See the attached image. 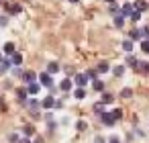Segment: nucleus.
<instances>
[{"instance_id":"1","label":"nucleus","mask_w":149,"mask_h":143,"mask_svg":"<svg viewBox=\"0 0 149 143\" xmlns=\"http://www.w3.org/2000/svg\"><path fill=\"white\" fill-rule=\"evenodd\" d=\"M39 84H41V86H47V88H51V86H53V78H51V74H49V72H43V74H39Z\"/></svg>"},{"instance_id":"2","label":"nucleus","mask_w":149,"mask_h":143,"mask_svg":"<svg viewBox=\"0 0 149 143\" xmlns=\"http://www.w3.org/2000/svg\"><path fill=\"white\" fill-rule=\"evenodd\" d=\"M133 13H135V4H129V2H127V4H123V8H120V15H123L125 19H127V17H131Z\"/></svg>"},{"instance_id":"3","label":"nucleus","mask_w":149,"mask_h":143,"mask_svg":"<svg viewBox=\"0 0 149 143\" xmlns=\"http://www.w3.org/2000/svg\"><path fill=\"white\" fill-rule=\"evenodd\" d=\"M86 82H88V76H86V74H78V76L74 78V84H78V88H84Z\"/></svg>"},{"instance_id":"4","label":"nucleus","mask_w":149,"mask_h":143,"mask_svg":"<svg viewBox=\"0 0 149 143\" xmlns=\"http://www.w3.org/2000/svg\"><path fill=\"white\" fill-rule=\"evenodd\" d=\"M114 121H116V119L112 116V112H104V114H102V123H104V125L112 127V125H114Z\"/></svg>"},{"instance_id":"5","label":"nucleus","mask_w":149,"mask_h":143,"mask_svg":"<svg viewBox=\"0 0 149 143\" xmlns=\"http://www.w3.org/2000/svg\"><path fill=\"white\" fill-rule=\"evenodd\" d=\"M23 78H25V82H27V84H33V82H37V78H39V76H37L35 72H27V74H23Z\"/></svg>"},{"instance_id":"6","label":"nucleus","mask_w":149,"mask_h":143,"mask_svg":"<svg viewBox=\"0 0 149 143\" xmlns=\"http://www.w3.org/2000/svg\"><path fill=\"white\" fill-rule=\"evenodd\" d=\"M39 88H41V84H39V82H33V84H27V90H29V94H33V96H35V94L39 92Z\"/></svg>"},{"instance_id":"7","label":"nucleus","mask_w":149,"mask_h":143,"mask_svg":"<svg viewBox=\"0 0 149 143\" xmlns=\"http://www.w3.org/2000/svg\"><path fill=\"white\" fill-rule=\"evenodd\" d=\"M10 61H13V66H21L23 63V55L21 53H13L10 55Z\"/></svg>"},{"instance_id":"8","label":"nucleus","mask_w":149,"mask_h":143,"mask_svg":"<svg viewBox=\"0 0 149 143\" xmlns=\"http://www.w3.org/2000/svg\"><path fill=\"white\" fill-rule=\"evenodd\" d=\"M41 106H43V108H51V106H55V100H53V96H47V98L41 102Z\"/></svg>"},{"instance_id":"9","label":"nucleus","mask_w":149,"mask_h":143,"mask_svg":"<svg viewBox=\"0 0 149 143\" xmlns=\"http://www.w3.org/2000/svg\"><path fill=\"white\" fill-rule=\"evenodd\" d=\"M10 66H13V61H10V59H2V61H0V74H4Z\"/></svg>"},{"instance_id":"10","label":"nucleus","mask_w":149,"mask_h":143,"mask_svg":"<svg viewBox=\"0 0 149 143\" xmlns=\"http://www.w3.org/2000/svg\"><path fill=\"white\" fill-rule=\"evenodd\" d=\"M135 8H137L139 13H143V10H147V2H145V0H137V2H135Z\"/></svg>"},{"instance_id":"11","label":"nucleus","mask_w":149,"mask_h":143,"mask_svg":"<svg viewBox=\"0 0 149 143\" xmlns=\"http://www.w3.org/2000/svg\"><path fill=\"white\" fill-rule=\"evenodd\" d=\"M59 88H61L63 92H70V90H72V80H63V82L59 84Z\"/></svg>"},{"instance_id":"12","label":"nucleus","mask_w":149,"mask_h":143,"mask_svg":"<svg viewBox=\"0 0 149 143\" xmlns=\"http://www.w3.org/2000/svg\"><path fill=\"white\" fill-rule=\"evenodd\" d=\"M17 96H19V100H25V98L29 96V90H27V88H19V90H17Z\"/></svg>"},{"instance_id":"13","label":"nucleus","mask_w":149,"mask_h":143,"mask_svg":"<svg viewBox=\"0 0 149 143\" xmlns=\"http://www.w3.org/2000/svg\"><path fill=\"white\" fill-rule=\"evenodd\" d=\"M123 49H125L127 53H131V51H133V41H131V39H127V41H123Z\"/></svg>"},{"instance_id":"14","label":"nucleus","mask_w":149,"mask_h":143,"mask_svg":"<svg viewBox=\"0 0 149 143\" xmlns=\"http://www.w3.org/2000/svg\"><path fill=\"white\" fill-rule=\"evenodd\" d=\"M4 51H6L8 55H13V53H17V51H15V43H10V41H8V43H4Z\"/></svg>"},{"instance_id":"15","label":"nucleus","mask_w":149,"mask_h":143,"mask_svg":"<svg viewBox=\"0 0 149 143\" xmlns=\"http://www.w3.org/2000/svg\"><path fill=\"white\" fill-rule=\"evenodd\" d=\"M110 70V66L106 63V61H102V63H98V74H106Z\"/></svg>"},{"instance_id":"16","label":"nucleus","mask_w":149,"mask_h":143,"mask_svg":"<svg viewBox=\"0 0 149 143\" xmlns=\"http://www.w3.org/2000/svg\"><path fill=\"white\" fill-rule=\"evenodd\" d=\"M94 112L102 116V114H104V102H98V104H94Z\"/></svg>"},{"instance_id":"17","label":"nucleus","mask_w":149,"mask_h":143,"mask_svg":"<svg viewBox=\"0 0 149 143\" xmlns=\"http://www.w3.org/2000/svg\"><path fill=\"white\" fill-rule=\"evenodd\" d=\"M114 25L120 29V27L125 25V17H123V15H116V17H114Z\"/></svg>"},{"instance_id":"18","label":"nucleus","mask_w":149,"mask_h":143,"mask_svg":"<svg viewBox=\"0 0 149 143\" xmlns=\"http://www.w3.org/2000/svg\"><path fill=\"white\" fill-rule=\"evenodd\" d=\"M23 8H21V4H13V6H8V13H13V15H19Z\"/></svg>"},{"instance_id":"19","label":"nucleus","mask_w":149,"mask_h":143,"mask_svg":"<svg viewBox=\"0 0 149 143\" xmlns=\"http://www.w3.org/2000/svg\"><path fill=\"white\" fill-rule=\"evenodd\" d=\"M47 72H49V74H57V72H59V66H57V63H49V66H47Z\"/></svg>"},{"instance_id":"20","label":"nucleus","mask_w":149,"mask_h":143,"mask_svg":"<svg viewBox=\"0 0 149 143\" xmlns=\"http://www.w3.org/2000/svg\"><path fill=\"white\" fill-rule=\"evenodd\" d=\"M74 96H76V98H78V100H82V98H84V96H86V90H84V88H78V90H76V92H74Z\"/></svg>"},{"instance_id":"21","label":"nucleus","mask_w":149,"mask_h":143,"mask_svg":"<svg viewBox=\"0 0 149 143\" xmlns=\"http://www.w3.org/2000/svg\"><path fill=\"white\" fill-rule=\"evenodd\" d=\"M76 129H78V131H86V129H88V123H86V121H78V123H76Z\"/></svg>"},{"instance_id":"22","label":"nucleus","mask_w":149,"mask_h":143,"mask_svg":"<svg viewBox=\"0 0 149 143\" xmlns=\"http://www.w3.org/2000/svg\"><path fill=\"white\" fill-rule=\"evenodd\" d=\"M141 51L143 53H149V39H143L141 41Z\"/></svg>"},{"instance_id":"23","label":"nucleus","mask_w":149,"mask_h":143,"mask_svg":"<svg viewBox=\"0 0 149 143\" xmlns=\"http://www.w3.org/2000/svg\"><path fill=\"white\" fill-rule=\"evenodd\" d=\"M94 90H96V92H102V90H104V84H102L100 80H94Z\"/></svg>"},{"instance_id":"24","label":"nucleus","mask_w":149,"mask_h":143,"mask_svg":"<svg viewBox=\"0 0 149 143\" xmlns=\"http://www.w3.org/2000/svg\"><path fill=\"white\" fill-rule=\"evenodd\" d=\"M112 98H114V96H112V94H108V92H104V94H102V102H104V104L112 102Z\"/></svg>"},{"instance_id":"25","label":"nucleus","mask_w":149,"mask_h":143,"mask_svg":"<svg viewBox=\"0 0 149 143\" xmlns=\"http://www.w3.org/2000/svg\"><path fill=\"white\" fill-rule=\"evenodd\" d=\"M110 15H114V17H116V15H120V8H118V6H116L114 2L110 4Z\"/></svg>"},{"instance_id":"26","label":"nucleus","mask_w":149,"mask_h":143,"mask_svg":"<svg viewBox=\"0 0 149 143\" xmlns=\"http://www.w3.org/2000/svg\"><path fill=\"white\" fill-rule=\"evenodd\" d=\"M112 74H114V76H123V74H125V68H123V66H116V68L112 70Z\"/></svg>"},{"instance_id":"27","label":"nucleus","mask_w":149,"mask_h":143,"mask_svg":"<svg viewBox=\"0 0 149 143\" xmlns=\"http://www.w3.org/2000/svg\"><path fill=\"white\" fill-rule=\"evenodd\" d=\"M120 96H123V98H131V96H133V90H131V88H125V90L120 92Z\"/></svg>"},{"instance_id":"28","label":"nucleus","mask_w":149,"mask_h":143,"mask_svg":"<svg viewBox=\"0 0 149 143\" xmlns=\"http://www.w3.org/2000/svg\"><path fill=\"white\" fill-rule=\"evenodd\" d=\"M139 70H141V72H147V74H149V63H147V61H139Z\"/></svg>"},{"instance_id":"29","label":"nucleus","mask_w":149,"mask_h":143,"mask_svg":"<svg viewBox=\"0 0 149 143\" xmlns=\"http://www.w3.org/2000/svg\"><path fill=\"white\" fill-rule=\"evenodd\" d=\"M127 63H129V66H133V68H137V66H139V61H137V59H135L133 55H129V59H127Z\"/></svg>"},{"instance_id":"30","label":"nucleus","mask_w":149,"mask_h":143,"mask_svg":"<svg viewBox=\"0 0 149 143\" xmlns=\"http://www.w3.org/2000/svg\"><path fill=\"white\" fill-rule=\"evenodd\" d=\"M112 116H114V119L118 121V119L123 116V110H120V108H114V110H112Z\"/></svg>"},{"instance_id":"31","label":"nucleus","mask_w":149,"mask_h":143,"mask_svg":"<svg viewBox=\"0 0 149 143\" xmlns=\"http://www.w3.org/2000/svg\"><path fill=\"white\" fill-rule=\"evenodd\" d=\"M141 31V37L143 39H149V27H145V29H139Z\"/></svg>"},{"instance_id":"32","label":"nucleus","mask_w":149,"mask_h":143,"mask_svg":"<svg viewBox=\"0 0 149 143\" xmlns=\"http://www.w3.org/2000/svg\"><path fill=\"white\" fill-rule=\"evenodd\" d=\"M139 19H141V13H139V10L135 8V13L131 15V21H139Z\"/></svg>"},{"instance_id":"33","label":"nucleus","mask_w":149,"mask_h":143,"mask_svg":"<svg viewBox=\"0 0 149 143\" xmlns=\"http://www.w3.org/2000/svg\"><path fill=\"white\" fill-rule=\"evenodd\" d=\"M13 74H15V76H19V78H23V70H21L19 66H15V70H13Z\"/></svg>"},{"instance_id":"34","label":"nucleus","mask_w":149,"mask_h":143,"mask_svg":"<svg viewBox=\"0 0 149 143\" xmlns=\"http://www.w3.org/2000/svg\"><path fill=\"white\" fill-rule=\"evenodd\" d=\"M86 76H88V78H96V76H98V70H88Z\"/></svg>"},{"instance_id":"35","label":"nucleus","mask_w":149,"mask_h":143,"mask_svg":"<svg viewBox=\"0 0 149 143\" xmlns=\"http://www.w3.org/2000/svg\"><path fill=\"white\" fill-rule=\"evenodd\" d=\"M131 39H141V31H131Z\"/></svg>"},{"instance_id":"36","label":"nucleus","mask_w":149,"mask_h":143,"mask_svg":"<svg viewBox=\"0 0 149 143\" xmlns=\"http://www.w3.org/2000/svg\"><path fill=\"white\" fill-rule=\"evenodd\" d=\"M33 133H35V129H33V127H25V135H27V137H29V135H33Z\"/></svg>"},{"instance_id":"37","label":"nucleus","mask_w":149,"mask_h":143,"mask_svg":"<svg viewBox=\"0 0 149 143\" xmlns=\"http://www.w3.org/2000/svg\"><path fill=\"white\" fill-rule=\"evenodd\" d=\"M6 23H8V19H6V17H0V27H4Z\"/></svg>"},{"instance_id":"38","label":"nucleus","mask_w":149,"mask_h":143,"mask_svg":"<svg viewBox=\"0 0 149 143\" xmlns=\"http://www.w3.org/2000/svg\"><path fill=\"white\" fill-rule=\"evenodd\" d=\"M29 106H31V108H33V110H35V108H37V106H39V104H37V100H31V102H29Z\"/></svg>"},{"instance_id":"39","label":"nucleus","mask_w":149,"mask_h":143,"mask_svg":"<svg viewBox=\"0 0 149 143\" xmlns=\"http://www.w3.org/2000/svg\"><path fill=\"white\" fill-rule=\"evenodd\" d=\"M94 143H104V139H102V137H96V141H94Z\"/></svg>"},{"instance_id":"40","label":"nucleus","mask_w":149,"mask_h":143,"mask_svg":"<svg viewBox=\"0 0 149 143\" xmlns=\"http://www.w3.org/2000/svg\"><path fill=\"white\" fill-rule=\"evenodd\" d=\"M110 143H120V141H118L116 137H112V139H110Z\"/></svg>"},{"instance_id":"41","label":"nucleus","mask_w":149,"mask_h":143,"mask_svg":"<svg viewBox=\"0 0 149 143\" xmlns=\"http://www.w3.org/2000/svg\"><path fill=\"white\" fill-rule=\"evenodd\" d=\"M106 2H108V4H112V2H114V0H106Z\"/></svg>"},{"instance_id":"42","label":"nucleus","mask_w":149,"mask_h":143,"mask_svg":"<svg viewBox=\"0 0 149 143\" xmlns=\"http://www.w3.org/2000/svg\"><path fill=\"white\" fill-rule=\"evenodd\" d=\"M23 143H31V141H29V139H25V141H23Z\"/></svg>"},{"instance_id":"43","label":"nucleus","mask_w":149,"mask_h":143,"mask_svg":"<svg viewBox=\"0 0 149 143\" xmlns=\"http://www.w3.org/2000/svg\"><path fill=\"white\" fill-rule=\"evenodd\" d=\"M70 2H78V0H70Z\"/></svg>"},{"instance_id":"44","label":"nucleus","mask_w":149,"mask_h":143,"mask_svg":"<svg viewBox=\"0 0 149 143\" xmlns=\"http://www.w3.org/2000/svg\"><path fill=\"white\" fill-rule=\"evenodd\" d=\"M0 61H2V53H0Z\"/></svg>"},{"instance_id":"45","label":"nucleus","mask_w":149,"mask_h":143,"mask_svg":"<svg viewBox=\"0 0 149 143\" xmlns=\"http://www.w3.org/2000/svg\"><path fill=\"white\" fill-rule=\"evenodd\" d=\"M0 4H2V0H0Z\"/></svg>"}]
</instances>
